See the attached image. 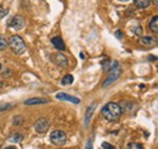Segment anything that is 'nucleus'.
<instances>
[{
	"mask_svg": "<svg viewBox=\"0 0 158 149\" xmlns=\"http://www.w3.org/2000/svg\"><path fill=\"white\" fill-rule=\"evenodd\" d=\"M95 103L94 104H91L89 108H88V111H86V114H85V125L88 126L89 125V123H90V119H91V115H93V113L95 111Z\"/></svg>",
	"mask_w": 158,
	"mask_h": 149,
	"instance_id": "nucleus-13",
	"label": "nucleus"
},
{
	"mask_svg": "<svg viewBox=\"0 0 158 149\" xmlns=\"http://www.w3.org/2000/svg\"><path fill=\"white\" fill-rule=\"evenodd\" d=\"M50 57H51V61H52L56 66L61 67V68H66V67L68 66V59H67V57L64 56L63 54L56 52V54H52Z\"/></svg>",
	"mask_w": 158,
	"mask_h": 149,
	"instance_id": "nucleus-5",
	"label": "nucleus"
},
{
	"mask_svg": "<svg viewBox=\"0 0 158 149\" xmlns=\"http://www.w3.org/2000/svg\"><path fill=\"white\" fill-rule=\"evenodd\" d=\"M5 149H16V147H14V146H10V147H7V148Z\"/></svg>",
	"mask_w": 158,
	"mask_h": 149,
	"instance_id": "nucleus-27",
	"label": "nucleus"
},
{
	"mask_svg": "<svg viewBox=\"0 0 158 149\" xmlns=\"http://www.w3.org/2000/svg\"><path fill=\"white\" fill-rule=\"evenodd\" d=\"M102 148L103 149H116L112 144H110V143H107V142H103V143H102Z\"/></svg>",
	"mask_w": 158,
	"mask_h": 149,
	"instance_id": "nucleus-20",
	"label": "nucleus"
},
{
	"mask_svg": "<svg viewBox=\"0 0 158 149\" xmlns=\"http://www.w3.org/2000/svg\"><path fill=\"white\" fill-rule=\"evenodd\" d=\"M49 127H50V123H49V120L45 119V118H41V119H39V120L34 124V129H35V131H37L38 133H45L46 131L49 130Z\"/></svg>",
	"mask_w": 158,
	"mask_h": 149,
	"instance_id": "nucleus-6",
	"label": "nucleus"
},
{
	"mask_svg": "<svg viewBox=\"0 0 158 149\" xmlns=\"http://www.w3.org/2000/svg\"><path fill=\"white\" fill-rule=\"evenodd\" d=\"M133 32H134L136 35H141V34H142V27L139 26V24L138 26H135V27L133 28Z\"/></svg>",
	"mask_w": 158,
	"mask_h": 149,
	"instance_id": "nucleus-18",
	"label": "nucleus"
},
{
	"mask_svg": "<svg viewBox=\"0 0 158 149\" xmlns=\"http://www.w3.org/2000/svg\"><path fill=\"white\" fill-rule=\"evenodd\" d=\"M21 138H22V136H21L20 133H17V135H15V137L11 138V141H14V142H19V141H21Z\"/></svg>",
	"mask_w": 158,
	"mask_h": 149,
	"instance_id": "nucleus-21",
	"label": "nucleus"
},
{
	"mask_svg": "<svg viewBox=\"0 0 158 149\" xmlns=\"http://www.w3.org/2000/svg\"><path fill=\"white\" fill-rule=\"evenodd\" d=\"M73 80H74V78L71 74H68L63 76V79L61 80V83H62V85H71L73 83Z\"/></svg>",
	"mask_w": 158,
	"mask_h": 149,
	"instance_id": "nucleus-15",
	"label": "nucleus"
},
{
	"mask_svg": "<svg viewBox=\"0 0 158 149\" xmlns=\"http://www.w3.org/2000/svg\"><path fill=\"white\" fill-rule=\"evenodd\" d=\"M11 106H12V104H10V103H9V104H5V106H1V107H0V112H2L4 109H5V111H6V109H10Z\"/></svg>",
	"mask_w": 158,
	"mask_h": 149,
	"instance_id": "nucleus-22",
	"label": "nucleus"
},
{
	"mask_svg": "<svg viewBox=\"0 0 158 149\" xmlns=\"http://www.w3.org/2000/svg\"><path fill=\"white\" fill-rule=\"evenodd\" d=\"M0 70H1V64H0Z\"/></svg>",
	"mask_w": 158,
	"mask_h": 149,
	"instance_id": "nucleus-30",
	"label": "nucleus"
},
{
	"mask_svg": "<svg viewBox=\"0 0 158 149\" xmlns=\"http://www.w3.org/2000/svg\"><path fill=\"white\" fill-rule=\"evenodd\" d=\"M148 58H150L151 61H157V59H158V58H157V57H156V56H150V57H148Z\"/></svg>",
	"mask_w": 158,
	"mask_h": 149,
	"instance_id": "nucleus-26",
	"label": "nucleus"
},
{
	"mask_svg": "<svg viewBox=\"0 0 158 149\" xmlns=\"http://www.w3.org/2000/svg\"><path fill=\"white\" fill-rule=\"evenodd\" d=\"M7 45H9V42H7V40L5 39V37H4V35H1V34H0V51H2V50H5Z\"/></svg>",
	"mask_w": 158,
	"mask_h": 149,
	"instance_id": "nucleus-16",
	"label": "nucleus"
},
{
	"mask_svg": "<svg viewBox=\"0 0 158 149\" xmlns=\"http://www.w3.org/2000/svg\"><path fill=\"white\" fill-rule=\"evenodd\" d=\"M134 4L138 9H147L151 4V0H134Z\"/></svg>",
	"mask_w": 158,
	"mask_h": 149,
	"instance_id": "nucleus-12",
	"label": "nucleus"
},
{
	"mask_svg": "<svg viewBox=\"0 0 158 149\" xmlns=\"http://www.w3.org/2000/svg\"><path fill=\"white\" fill-rule=\"evenodd\" d=\"M119 1H123V2H125V1H129V0H119Z\"/></svg>",
	"mask_w": 158,
	"mask_h": 149,
	"instance_id": "nucleus-29",
	"label": "nucleus"
},
{
	"mask_svg": "<svg viewBox=\"0 0 158 149\" xmlns=\"http://www.w3.org/2000/svg\"><path fill=\"white\" fill-rule=\"evenodd\" d=\"M50 141H51V143L55 144L56 147H62V146H64L66 142H67V136H66V133H64L63 131L55 130V131H52L51 135H50Z\"/></svg>",
	"mask_w": 158,
	"mask_h": 149,
	"instance_id": "nucleus-4",
	"label": "nucleus"
},
{
	"mask_svg": "<svg viewBox=\"0 0 158 149\" xmlns=\"http://www.w3.org/2000/svg\"><path fill=\"white\" fill-rule=\"evenodd\" d=\"M152 1L155 2V5H156V6H158V0H152Z\"/></svg>",
	"mask_w": 158,
	"mask_h": 149,
	"instance_id": "nucleus-28",
	"label": "nucleus"
},
{
	"mask_svg": "<svg viewBox=\"0 0 158 149\" xmlns=\"http://www.w3.org/2000/svg\"><path fill=\"white\" fill-rule=\"evenodd\" d=\"M127 149H143V147L141 144H139V143H130Z\"/></svg>",
	"mask_w": 158,
	"mask_h": 149,
	"instance_id": "nucleus-19",
	"label": "nucleus"
},
{
	"mask_svg": "<svg viewBox=\"0 0 158 149\" xmlns=\"http://www.w3.org/2000/svg\"><path fill=\"white\" fill-rule=\"evenodd\" d=\"M110 68H111V62L108 59H105L102 62V69H103V72H108Z\"/></svg>",
	"mask_w": 158,
	"mask_h": 149,
	"instance_id": "nucleus-17",
	"label": "nucleus"
},
{
	"mask_svg": "<svg viewBox=\"0 0 158 149\" xmlns=\"http://www.w3.org/2000/svg\"><path fill=\"white\" fill-rule=\"evenodd\" d=\"M6 14H7V10H4L2 7H0V18H2Z\"/></svg>",
	"mask_w": 158,
	"mask_h": 149,
	"instance_id": "nucleus-23",
	"label": "nucleus"
},
{
	"mask_svg": "<svg viewBox=\"0 0 158 149\" xmlns=\"http://www.w3.org/2000/svg\"><path fill=\"white\" fill-rule=\"evenodd\" d=\"M116 35H117V38H119V39H122V37H123V34H122L119 30L117 32V33H116Z\"/></svg>",
	"mask_w": 158,
	"mask_h": 149,
	"instance_id": "nucleus-25",
	"label": "nucleus"
},
{
	"mask_svg": "<svg viewBox=\"0 0 158 149\" xmlns=\"http://www.w3.org/2000/svg\"><path fill=\"white\" fill-rule=\"evenodd\" d=\"M139 44L141 46H145V47H151V46H155L157 44V40L153 37H142L139 39Z\"/></svg>",
	"mask_w": 158,
	"mask_h": 149,
	"instance_id": "nucleus-8",
	"label": "nucleus"
},
{
	"mask_svg": "<svg viewBox=\"0 0 158 149\" xmlns=\"http://www.w3.org/2000/svg\"><path fill=\"white\" fill-rule=\"evenodd\" d=\"M9 46L12 50V52L17 54V55H22L26 52V44L23 41V39L20 35H12L9 40Z\"/></svg>",
	"mask_w": 158,
	"mask_h": 149,
	"instance_id": "nucleus-3",
	"label": "nucleus"
},
{
	"mask_svg": "<svg viewBox=\"0 0 158 149\" xmlns=\"http://www.w3.org/2000/svg\"><path fill=\"white\" fill-rule=\"evenodd\" d=\"M56 98L57 99H61V101H68V102H72V103H76V104H78L79 102V98L77 97H74V96H71V95H68V93H64V92H59L56 95Z\"/></svg>",
	"mask_w": 158,
	"mask_h": 149,
	"instance_id": "nucleus-9",
	"label": "nucleus"
},
{
	"mask_svg": "<svg viewBox=\"0 0 158 149\" xmlns=\"http://www.w3.org/2000/svg\"><path fill=\"white\" fill-rule=\"evenodd\" d=\"M85 149H93V139H89V141H88Z\"/></svg>",
	"mask_w": 158,
	"mask_h": 149,
	"instance_id": "nucleus-24",
	"label": "nucleus"
},
{
	"mask_svg": "<svg viewBox=\"0 0 158 149\" xmlns=\"http://www.w3.org/2000/svg\"><path fill=\"white\" fill-rule=\"evenodd\" d=\"M150 29L153 32V33H156L158 34V16H155L153 18L151 19V22H150Z\"/></svg>",
	"mask_w": 158,
	"mask_h": 149,
	"instance_id": "nucleus-14",
	"label": "nucleus"
},
{
	"mask_svg": "<svg viewBox=\"0 0 158 149\" xmlns=\"http://www.w3.org/2000/svg\"><path fill=\"white\" fill-rule=\"evenodd\" d=\"M120 74H122V69H120V67H119V63L117 61L112 62V63H111V68H110V74L106 78V80L103 81L102 87H107V86H110L111 84H113L119 76H120Z\"/></svg>",
	"mask_w": 158,
	"mask_h": 149,
	"instance_id": "nucleus-2",
	"label": "nucleus"
},
{
	"mask_svg": "<svg viewBox=\"0 0 158 149\" xmlns=\"http://www.w3.org/2000/svg\"><path fill=\"white\" fill-rule=\"evenodd\" d=\"M51 42H52V45L55 46V49H57L59 51H64V50H66V45H64L63 40L60 37L52 38V39H51Z\"/></svg>",
	"mask_w": 158,
	"mask_h": 149,
	"instance_id": "nucleus-10",
	"label": "nucleus"
},
{
	"mask_svg": "<svg viewBox=\"0 0 158 149\" xmlns=\"http://www.w3.org/2000/svg\"><path fill=\"white\" fill-rule=\"evenodd\" d=\"M101 114L107 121H111V123L118 121L122 115V107L114 102H110L102 108Z\"/></svg>",
	"mask_w": 158,
	"mask_h": 149,
	"instance_id": "nucleus-1",
	"label": "nucleus"
},
{
	"mask_svg": "<svg viewBox=\"0 0 158 149\" xmlns=\"http://www.w3.org/2000/svg\"><path fill=\"white\" fill-rule=\"evenodd\" d=\"M45 103H49V99H44V98H31V99H27L24 102L26 106H35V104H45Z\"/></svg>",
	"mask_w": 158,
	"mask_h": 149,
	"instance_id": "nucleus-11",
	"label": "nucleus"
},
{
	"mask_svg": "<svg viewBox=\"0 0 158 149\" xmlns=\"http://www.w3.org/2000/svg\"><path fill=\"white\" fill-rule=\"evenodd\" d=\"M24 24H26V22H24V18L22 16H15L11 19V22L9 23V27L14 30H21L24 27Z\"/></svg>",
	"mask_w": 158,
	"mask_h": 149,
	"instance_id": "nucleus-7",
	"label": "nucleus"
}]
</instances>
